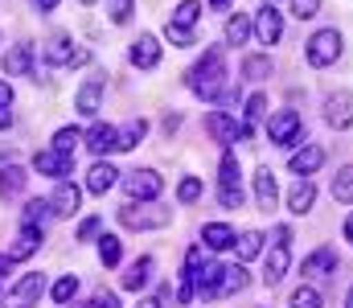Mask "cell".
<instances>
[{"label": "cell", "mask_w": 353, "mask_h": 308, "mask_svg": "<svg viewBox=\"0 0 353 308\" xmlns=\"http://www.w3.org/2000/svg\"><path fill=\"white\" fill-rule=\"evenodd\" d=\"M189 79V91L193 95H201V99H222L226 91H230V74H226V58H222V50H205L201 54V62L185 74Z\"/></svg>", "instance_id": "1"}, {"label": "cell", "mask_w": 353, "mask_h": 308, "mask_svg": "<svg viewBox=\"0 0 353 308\" xmlns=\"http://www.w3.org/2000/svg\"><path fill=\"white\" fill-rule=\"evenodd\" d=\"M304 58H308V66H333L341 58V33L337 29H316L304 45Z\"/></svg>", "instance_id": "2"}, {"label": "cell", "mask_w": 353, "mask_h": 308, "mask_svg": "<svg viewBox=\"0 0 353 308\" xmlns=\"http://www.w3.org/2000/svg\"><path fill=\"white\" fill-rule=\"evenodd\" d=\"M123 189L132 202H152V198H161L165 177L157 169H132V173H123Z\"/></svg>", "instance_id": "3"}, {"label": "cell", "mask_w": 353, "mask_h": 308, "mask_svg": "<svg viewBox=\"0 0 353 308\" xmlns=\"http://www.w3.org/2000/svg\"><path fill=\"white\" fill-rule=\"evenodd\" d=\"M119 222L128 226V230H157V226H169V209H161V205H136L128 202L119 209Z\"/></svg>", "instance_id": "4"}, {"label": "cell", "mask_w": 353, "mask_h": 308, "mask_svg": "<svg viewBox=\"0 0 353 308\" xmlns=\"http://www.w3.org/2000/svg\"><path fill=\"white\" fill-rule=\"evenodd\" d=\"M205 127H210V136L218 140V144H234V140H251V123H239L230 111H210V119H205Z\"/></svg>", "instance_id": "5"}, {"label": "cell", "mask_w": 353, "mask_h": 308, "mask_svg": "<svg viewBox=\"0 0 353 308\" xmlns=\"http://www.w3.org/2000/svg\"><path fill=\"white\" fill-rule=\"evenodd\" d=\"M267 136H271V144H296L300 136H304V123H300V111H275L271 119H267Z\"/></svg>", "instance_id": "6"}, {"label": "cell", "mask_w": 353, "mask_h": 308, "mask_svg": "<svg viewBox=\"0 0 353 308\" xmlns=\"http://www.w3.org/2000/svg\"><path fill=\"white\" fill-rule=\"evenodd\" d=\"M325 123L337 127V132L353 127V91H333L325 99Z\"/></svg>", "instance_id": "7"}, {"label": "cell", "mask_w": 353, "mask_h": 308, "mask_svg": "<svg viewBox=\"0 0 353 308\" xmlns=\"http://www.w3.org/2000/svg\"><path fill=\"white\" fill-rule=\"evenodd\" d=\"M41 292H46V276H41V271H29V276H21L17 288L8 292V305L12 308H29V305L41 300Z\"/></svg>", "instance_id": "8"}, {"label": "cell", "mask_w": 353, "mask_h": 308, "mask_svg": "<svg viewBox=\"0 0 353 308\" xmlns=\"http://www.w3.org/2000/svg\"><path fill=\"white\" fill-rule=\"evenodd\" d=\"M33 169L41 173V177H70V169H74V156L70 152H58V148H46V152H37L33 156Z\"/></svg>", "instance_id": "9"}, {"label": "cell", "mask_w": 353, "mask_h": 308, "mask_svg": "<svg viewBox=\"0 0 353 308\" xmlns=\"http://www.w3.org/2000/svg\"><path fill=\"white\" fill-rule=\"evenodd\" d=\"M46 58H50V66H83L90 54H87V50H79V45L62 33V37H54V41H50Z\"/></svg>", "instance_id": "10"}, {"label": "cell", "mask_w": 353, "mask_h": 308, "mask_svg": "<svg viewBox=\"0 0 353 308\" xmlns=\"http://www.w3.org/2000/svg\"><path fill=\"white\" fill-rule=\"evenodd\" d=\"M161 62V41L152 37V33H140L136 41H132V66L136 70H152Z\"/></svg>", "instance_id": "11"}, {"label": "cell", "mask_w": 353, "mask_h": 308, "mask_svg": "<svg viewBox=\"0 0 353 308\" xmlns=\"http://www.w3.org/2000/svg\"><path fill=\"white\" fill-rule=\"evenodd\" d=\"M321 165H325V148H321V144H308V148H300V152L288 156V169H292L296 177H312Z\"/></svg>", "instance_id": "12"}, {"label": "cell", "mask_w": 353, "mask_h": 308, "mask_svg": "<svg viewBox=\"0 0 353 308\" xmlns=\"http://www.w3.org/2000/svg\"><path fill=\"white\" fill-rule=\"evenodd\" d=\"M333 267H337V251H333V247H316V251L300 263V276L321 280V276H333Z\"/></svg>", "instance_id": "13"}, {"label": "cell", "mask_w": 353, "mask_h": 308, "mask_svg": "<svg viewBox=\"0 0 353 308\" xmlns=\"http://www.w3.org/2000/svg\"><path fill=\"white\" fill-rule=\"evenodd\" d=\"M288 263H292V251H288L283 243H275V247L267 251V259H263V284L267 288H275V284L288 276Z\"/></svg>", "instance_id": "14"}, {"label": "cell", "mask_w": 353, "mask_h": 308, "mask_svg": "<svg viewBox=\"0 0 353 308\" xmlns=\"http://www.w3.org/2000/svg\"><path fill=\"white\" fill-rule=\"evenodd\" d=\"M87 148L94 156H107V152H119V127L111 123H94L87 132Z\"/></svg>", "instance_id": "15"}, {"label": "cell", "mask_w": 353, "mask_h": 308, "mask_svg": "<svg viewBox=\"0 0 353 308\" xmlns=\"http://www.w3.org/2000/svg\"><path fill=\"white\" fill-rule=\"evenodd\" d=\"M79 202H83V189L70 185V181H58V189H54V198H50V209L62 214V218H70V214H79Z\"/></svg>", "instance_id": "16"}, {"label": "cell", "mask_w": 353, "mask_h": 308, "mask_svg": "<svg viewBox=\"0 0 353 308\" xmlns=\"http://www.w3.org/2000/svg\"><path fill=\"white\" fill-rule=\"evenodd\" d=\"M279 33H283L279 12H275L271 4H263V8H259V17H255V37H259L263 45H275V41H279Z\"/></svg>", "instance_id": "17"}, {"label": "cell", "mask_w": 353, "mask_h": 308, "mask_svg": "<svg viewBox=\"0 0 353 308\" xmlns=\"http://www.w3.org/2000/svg\"><path fill=\"white\" fill-rule=\"evenodd\" d=\"M103 91H107V83H103V79H87V83L79 87V95H74V107H79L83 115H99Z\"/></svg>", "instance_id": "18"}, {"label": "cell", "mask_w": 353, "mask_h": 308, "mask_svg": "<svg viewBox=\"0 0 353 308\" xmlns=\"http://www.w3.org/2000/svg\"><path fill=\"white\" fill-rule=\"evenodd\" d=\"M201 243H205L210 251H230L239 238H234V230H230L226 222H205V226H201Z\"/></svg>", "instance_id": "19"}, {"label": "cell", "mask_w": 353, "mask_h": 308, "mask_svg": "<svg viewBox=\"0 0 353 308\" xmlns=\"http://www.w3.org/2000/svg\"><path fill=\"white\" fill-rule=\"evenodd\" d=\"M152 267H157V263H152V255H140V259H136V263L119 276V284H123L128 292H140V288L152 280Z\"/></svg>", "instance_id": "20"}, {"label": "cell", "mask_w": 353, "mask_h": 308, "mask_svg": "<svg viewBox=\"0 0 353 308\" xmlns=\"http://www.w3.org/2000/svg\"><path fill=\"white\" fill-rule=\"evenodd\" d=\"M255 202H259V209H275V202H279V185H275V173L271 169H259L255 173Z\"/></svg>", "instance_id": "21"}, {"label": "cell", "mask_w": 353, "mask_h": 308, "mask_svg": "<svg viewBox=\"0 0 353 308\" xmlns=\"http://www.w3.org/2000/svg\"><path fill=\"white\" fill-rule=\"evenodd\" d=\"M312 202H316V189H312L308 177H300V181L292 185V194H288V209H292L296 218H304V214L312 209Z\"/></svg>", "instance_id": "22"}, {"label": "cell", "mask_w": 353, "mask_h": 308, "mask_svg": "<svg viewBox=\"0 0 353 308\" xmlns=\"http://www.w3.org/2000/svg\"><path fill=\"white\" fill-rule=\"evenodd\" d=\"M37 247H41V226H25V230L17 234V243L8 247V259H12V263H17V259H29Z\"/></svg>", "instance_id": "23"}, {"label": "cell", "mask_w": 353, "mask_h": 308, "mask_svg": "<svg viewBox=\"0 0 353 308\" xmlns=\"http://www.w3.org/2000/svg\"><path fill=\"white\" fill-rule=\"evenodd\" d=\"M222 271H226L222 263H205V267H201V271L193 276V292H201L205 300H210V296H218V284H222Z\"/></svg>", "instance_id": "24"}, {"label": "cell", "mask_w": 353, "mask_h": 308, "mask_svg": "<svg viewBox=\"0 0 353 308\" xmlns=\"http://www.w3.org/2000/svg\"><path fill=\"white\" fill-rule=\"evenodd\" d=\"M115 177H119V173H115V165L99 161V165H90V173H87V189H90V194H99V198H103V194H107V189L115 185Z\"/></svg>", "instance_id": "25"}, {"label": "cell", "mask_w": 353, "mask_h": 308, "mask_svg": "<svg viewBox=\"0 0 353 308\" xmlns=\"http://www.w3.org/2000/svg\"><path fill=\"white\" fill-rule=\"evenodd\" d=\"M4 70L8 74H33V50L29 45H12L4 54Z\"/></svg>", "instance_id": "26"}, {"label": "cell", "mask_w": 353, "mask_h": 308, "mask_svg": "<svg viewBox=\"0 0 353 308\" xmlns=\"http://www.w3.org/2000/svg\"><path fill=\"white\" fill-rule=\"evenodd\" d=\"M251 280H247V267L243 263H234V267H226L222 271V284H218V296H234V292H243Z\"/></svg>", "instance_id": "27"}, {"label": "cell", "mask_w": 353, "mask_h": 308, "mask_svg": "<svg viewBox=\"0 0 353 308\" xmlns=\"http://www.w3.org/2000/svg\"><path fill=\"white\" fill-rule=\"evenodd\" d=\"M251 29H255L251 17H247V12H234V17L226 21V41H230V45H243V41L251 37Z\"/></svg>", "instance_id": "28"}, {"label": "cell", "mask_w": 353, "mask_h": 308, "mask_svg": "<svg viewBox=\"0 0 353 308\" xmlns=\"http://www.w3.org/2000/svg\"><path fill=\"white\" fill-rule=\"evenodd\" d=\"M144 136H148V123H144V119H132V123H123V127H119V152H132V148H136Z\"/></svg>", "instance_id": "29"}, {"label": "cell", "mask_w": 353, "mask_h": 308, "mask_svg": "<svg viewBox=\"0 0 353 308\" xmlns=\"http://www.w3.org/2000/svg\"><path fill=\"white\" fill-rule=\"evenodd\" d=\"M263 255V234L259 230H243L239 234V259L247 263V259H259Z\"/></svg>", "instance_id": "30"}, {"label": "cell", "mask_w": 353, "mask_h": 308, "mask_svg": "<svg viewBox=\"0 0 353 308\" xmlns=\"http://www.w3.org/2000/svg\"><path fill=\"white\" fill-rule=\"evenodd\" d=\"M25 189V169L21 165H8L4 173H0V198H12V194H21Z\"/></svg>", "instance_id": "31"}, {"label": "cell", "mask_w": 353, "mask_h": 308, "mask_svg": "<svg viewBox=\"0 0 353 308\" xmlns=\"http://www.w3.org/2000/svg\"><path fill=\"white\" fill-rule=\"evenodd\" d=\"M333 198L345 202V205H353V165H345V169L333 177Z\"/></svg>", "instance_id": "32"}, {"label": "cell", "mask_w": 353, "mask_h": 308, "mask_svg": "<svg viewBox=\"0 0 353 308\" xmlns=\"http://www.w3.org/2000/svg\"><path fill=\"white\" fill-rule=\"evenodd\" d=\"M99 259H103V267H115V263L123 259V247H119L115 234H103V238H99Z\"/></svg>", "instance_id": "33"}, {"label": "cell", "mask_w": 353, "mask_h": 308, "mask_svg": "<svg viewBox=\"0 0 353 308\" xmlns=\"http://www.w3.org/2000/svg\"><path fill=\"white\" fill-rule=\"evenodd\" d=\"M50 296H54V305H70V300L79 296V276H62Z\"/></svg>", "instance_id": "34"}, {"label": "cell", "mask_w": 353, "mask_h": 308, "mask_svg": "<svg viewBox=\"0 0 353 308\" xmlns=\"http://www.w3.org/2000/svg\"><path fill=\"white\" fill-rule=\"evenodd\" d=\"M267 74H271V58H267V54H251V58L243 62V79H255V83H259Z\"/></svg>", "instance_id": "35"}, {"label": "cell", "mask_w": 353, "mask_h": 308, "mask_svg": "<svg viewBox=\"0 0 353 308\" xmlns=\"http://www.w3.org/2000/svg\"><path fill=\"white\" fill-rule=\"evenodd\" d=\"M79 140H83V132H79V127H58V132H54V148H58V152H70V156H74Z\"/></svg>", "instance_id": "36"}, {"label": "cell", "mask_w": 353, "mask_h": 308, "mask_svg": "<svg viewBox=\"0 0 353 308\" xmlns=\"http://www.w3.org/2000/svg\"><path fill=\"white\" fill-rule=\"evenodd\" d=\"M288 308H321V292H316V288H308V284H300V288L292 292Z\"/></svg>", "instance_id": "37"}, {"label": "cell", "mask_w": 353, "mask_h": 308, "mask_svg": "<svg viewBox=\"0 0 353 308\" xmlns=\"http://www.w3.org/2000/svg\"><path fill=\"white\" fill-rule=\"evenodd\" d=\"M197 17H201V4H197V0H181V4H176V12H173V25L189 29Z\"/></svg>", "instance_id": "38"}, {"label": "cell", "mask_w": 353, "mask_h": 308, "mask_svg": "<svg viewBox=\"0 0 353 308\" xmlns=\"http://www.w3.org/2000/svg\"><path fill=\"white\" fill-rule=\"evenodd\" d=\"M50 214H54L50 202H29V205H25V214H21V226H41Z\"/></svg>", "instance_id": "39"}, {"label": "cell", "mask_w": 353, "mask_h": 308, "mask_svg": "<svg viewBox=\"0 0 353 308\" xmlns=\"http://www.w3.org/2000/svg\"><path fill=\"white\" fill-rule=\"evenodd\" d=\"M197 198H201V181H197V177H185V181L176 185V202H181V205H193Z\"/></svg>", "instance_id": "40"}, {"label": "cell", "mask_w": 353, "mask_h": 308, "mask_svg": "<svg viewBox=\"0 0 353 308\" xmlns=\"http://www.w3.org/2000/svg\"><path fill=\"white\" fill-rule=\"evenodd\" d=\"M218 181L222 185H239V161H234V152H222V165H218Z\"/></svg>", "instance_id": "41"}, {"label": "cell", "mask_w": 353, "mask_h": 308, "mask_svg": "<svg viewBox=\"0 0 353 308\" xmlns=\"http://www.w3.org/2000/svg\"><path fill=\"white\" fill-rule=\"evenodd\" d=\"M103 234V218H83L79 222V243H94Z\"/></svg>", "instance_id": "42"}, {"label": "cell", "mask_w": 353, "mask_h": 308, "mask_svg": "<svg viewBox=\"0 0 353 308\" xmlns=\"http://www.w3.org/2000/svg\"><path fill=\"white\" fill-rule=\"evenodd\" d=\"M321 12V0H292V17L296 21H312Z\"/></svg>", "instance_id": "43"}, {"label": "cell", "mask_w": 353, "mask_h": 308, "mask_svg": "<svg viewBox=\"0 0 353 308\" xmlns=\"http://www.w3.org/2000/svg\"><path fill=\"white\" fill-rule=\"evenodd\" d=\"M218 202L226 205V209H239V205H243V189H239V185H222V189H218Z\"/></svg>", "instance_id": "44"}, {"label": "cell", "mask_w": 353, "mask_h": 308, "mask_svg": "<svg viewBox=\"0 0 353 308\" xmlns=\"http://www.w3.org/2000/svg\"><path fill=\"white\" fill-rule=\"evenodd\" d=\"M165 37H169L173 45H193V33H189V29H181V25H173V21L165 25Z\"/></svg>", "instance_id": "45"}, {"label": "cell", "mask_w": 353, "mask_h": 308, "mask_svg": "<svg viewBox=\"0 0 353 308\" xmlns=\"http://www.w3.org/2000/svg\"><path fill=\"white\" fill-rule=\"evenodd\" d=\"M263 111H267V95L255 91V95L247 99V119H263Z\"/></svg>", "instance_id": "46"}, {"label": "cell", "mask_w": 353, "mask_h": 308, "mask_svg": "<svg viewBox=\"0 0 353 308\" xmlns=\"http://www.w3.org/2000/svg\"><path fill=\"white\" fill-rule=\"evenodd\" d=\"M128 17H132V0H111V21L123 25Z\"/></svg>", "instance_id": "47"}, {"label": "cell", "mask_w": 353, "mask_h": 308, "mask_svg": "<svg viewBox=\"0 0 353 308\" xmlns=\"http://www.w3.org/2000/svg\"><path fill=\"white\" fill-rule=\"evenodd\" d=\"M87 308H119V300H115V292H94Z\"/></svg>", "instance_id": "48"}, {"label": "cell", "mask_w": 353, "mask_h": 308, "mask_svg": "<svg viewBox=\"0 0 353 308\" xmlns=\"http://www.w3.org/2000/svg\"><path fill=\"white\" fill-rule=\"evenodd\" d=\"M33 8H37V12H54V8H58V0H33Z\"/></svg>", "instance_id": "49"}, {"label": "cell", "mask_w": 353, "mask_h": 308, "mask_svg": "<svg viewBox=\"0 0 353 308\" xmlns=\"http://www.w3.org/2000/svg\"><path fill=\"white\" fill-rule=\"evenodd\" d=\"M8 103H12V87H8V83H0V107H8Z\"/></svg>", "instance_id": "50"}, {"label": "cell", "mask_w": 353, "mask_h": 308, "mask_svg": "<svg viewBox=\"0 0 353 308\" xmlns=\"http://www.w3.org/2000/svg\"><path fill=\"white\" fill-rule=\"evenodd\" d=\"M8 271H12V259H8V255H0V280H4Z\"/></svg>", "instance_id": "51"}, {"label": "cell", "mask_w": 353, "mask_h": 308, "mask_svg": "<svg viewBox=\"0 0 353 308\" xmlns=\"http://www.w3.org/2000/svg\"><path fill=\"white\" fill-rule=\"evenodd\" d=\"M8 123H12V115H8V111L0 107V127H8Z\"/></svg>", "instance_id": "52"}, {"label": "cell", "mask_w": 353, "mask_h": 308, "mask_svg": "<svg viewBox=\"0 0 353 308\" xmlns=\"http://www.w3.org/2000/svg\"><path fill=\"white\" fill-rule=\"evenodd\" d=\"M345 238H350V243H353V214H350V218H345Z\"/></svg>", "instance_id": "53"}, {"label": "cell", "mask_w": 353, "mask_h": 308, "mask_svg": "<svg viewBox=\"0 0 353 308\" xmlns=\"http://www.w3.org/2000/svg\"><path fill=\"white\" fill-rule=\"evenodd\" d=\"M136 308H161V300H140Z\"/></svg>", "instance_id": "54"}, {"label": "cell", "mask_w": 353, "mask_h": 308, "mask_svg": "<svg viewBox=\"0 0 353 308\" xmlns=\"http://www.w3.org/2000/svg\"><path fill=\"white\" fill-rule=\"evenodd\" d=\"M210 4H214V8H226V4H230V0H210Z\"/></svg>", "instance_id": "55"}, {"label": "cell", "mask_w": 353, "mask_h": 308, "mask_svg": "<svg viewBox=\"0 0 353 308\" xmlns=\"http://www.w3.org/2000/svg\"><path fill=\"white\" fill-rule=\"evenodd\" d=\"M345 308H353V288H350V296H345Z\"/></svg>", "instance_id": "56"}, {"label": "cell", "mask_w": 353, "mask_h": 308, "mask_svg": "<svg viewBox=\"0 0 353 308\" xmlns=\"http://www.w3.org/2000/svg\"><path fill=\"white\" fill-rule=\"evenodd\" d=\"M83 4H99V0H83Z\"/></svg>", "instance_id": "57"}, {"label": "cell", "mask_w": 353, "mask_h": 308, "mask_svg": "<svg viewBox=\"0 0 353 308\" xmlns=\"http://www.w3.org/2000/svg\"><path fill=\"white\" fill-rule=\"evenodd\" d=\"M267 4H271V0H267Z\"/></svg>", "instance_id": "58"}]
</instances>
